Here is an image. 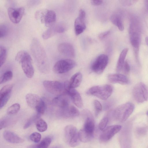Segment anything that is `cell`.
I'll use <instances>...</instances> for the list:
<instances>
[{
  "label": "cell",
  "instance_id": "4",
  "mask_svg": "<svg viewBox=\"0 0 148 148\" xmlns=\"http://www.w3.org/2000/svg\"><path fill=\"white\" fill-rule=\"evenodd\" d=\"M43 85L50 93L57 96L62 94H67V90L69 86V81L64 82L57 81L45 80Z\"/></svg>",
  "mask_w": 148,
  "mask_h": 148
},
{
  "label": "cell",
  "instance_id": "18",
  "mask_svg": "<svg viewBox=\"0 0 148 148\" xmlns=\"http://www.w3.org/2000/svg\"><path fill=\"white\" fill-rule=\"evenodd\" d=\"M86 118L83 129L87 133L94 135L95 123L92 114L88 110L85 111Z\"/></svg>",
  "mask_w": 148,
  "mask_h": 148
},
{
  "label": "cell",
  "instance_id": "11",
  "mask_svg": "<svg viewBox=\"0 0 148 148\" xmlns=\"http://www.w3.org/2000/svg\"><path fill=\"white\" fill-rule=\"evenodd\" d=\"M108 62V56L102 54L98 56L93 62L91 67L92 71L98 74H101L107 66Z\"/></svg>",
  "mask_w": 148,
  "mask_h": 148
},
{
  "label": "cell",
  "instance_id": "15",
  "mask_svg": "<svg viewBox=\"0 0 148 148\" xmlns=\"http://www.w3.org/2000/svg\"><path fill=\"white\" fill-rule=\"evenodd\" d=\"M70 98L67 94L61 95L54 98L52 100V103L62 111L70 105Z\"/></svg>",
  "mask_w": 148,
  "mask_h": 148
},
{
  "label": "cell",
  "instance_id": "46",
  "mask_svg": "<svg viewBox=\"0 0 148 148\" xmlns=\"http://www.w3.org/2000/svg\"><path fill=\"white\" fill-rule=\"evenodd\" d=\"M145 41L146 43L148 46V36L146 37L145 38Z\"/></svg>",
  "mask_w": 148,
  "mask_h": 148
},
{
  "label": "cell",
  "instance_id": "27",
  "mask_svg": "<svg viewBox=\"0 0 148 148\" xmlns=\"http://www.w3.org/2000/svg\"><path fill=\"white\" fill-rule=\"evenodd\" d=\"M112 23L116 26L119 30L121 31L124 29V27L121 17L116 14H112L110 18Z\"/></svg>",
  "mask_w": 148,
  "mask_h": 148
},
{
  "label": "cell",
  "instance_id": "45",
  "mask_svg": "<svg viewBox=\"0 0 148 148\" xmlns=\"http://www.w3.org/2000/svg\"><path fill=\"white\" fill-rule=\"evenodd\" d=\"M50 148H62V147L59 145L55 146Z\"/></svg>",
  "mask_w": 148,
  "mask_h": 148
},
{
  "label": "cell",
  "instance_id": "29",
  "mask_svg": "<svg viewBox=\"0 0 148 148\" xmlns=\"http://www.w3.org/2000/svg\"><path fill=\"white\" fill-rule=\"evenodd\" d=\"M36 127L38 130L40 132L46 131L48 127L46 122L43 119L40 118L36 121Z\"/></svg>",
  "mask_w": 148,
  "mask_h": 148
},
{
  "label": "cell",
  "instance_id": "24",
  "mask_svg": "<svg viewBox=\"0 0 148 148\" xmlns=\"http://www.w3.org/2000/svg\"><path fill=\"white\" fill-rule=\"evenodd\" d=\"M82 78V75L80 72H78L74 74L69 81L70 88H74L79 86L81 83Z\"/></svg>",
  "mask_w": 148,
  "mask_h": 148
},
{
  "label": "cell",
  "instance_id": "40",
  "mask_svg": "<svg viewBox=\"0 0 148 148\" xmlns=\"http://www.w3.org/2000/svg\"><path fill=\"white\" fill-rule=\"evenodd\" d=\"M9 121L6 119H2L0 121V129L7 127L9 125Z\"/></svg>",
  "mask_w": 148,
  "mask_h": 148
},
{
  "label": "cell",
  "instance_id": "6",
  "mask_svg": "<svg viewBox=\"0 0 148 148\" xmlns=\"http://www.w3.org/2000/svg\"><path fill=\"white\" fill-rule=\"evenodd\" d=\"M134 109V105L130 102L124 103L117 107L113 112L116 120L121 121H125L131 114Z\"/></svg>",
  "mask_w": 148,
  "mask_h": 148
},
{
  "label": "cell",
  "instance_id": "43",
  "mask_svg": "<svg viewBox=\"0 0 148 148\" xmlns=\"http://www.w3.org/2000/svg\"><path fill=\"white\" fill-rule=\"evenodd\" d=\"M90 2L92 4L96 6L100 5L103 2L101 0H91Z\"/></svg>",
  "mask_w": 148,
  "mask_h": 148
},
{
  "label": "cell",
  "instance_id": "42",
  "mask_svg": "<svg viewBox=\"0 0 148 148\" xmlns=\"http://www.w3.org/2000/svg\"><path fill=\"white\" fill-rule=\"evenodd\" d=\"M110 31H108L104 32L100 34L98 38L99 39L102 40L106 37L110 33Z\"/></svg>",
  "mask_w": 148,
  "mask_h": 148
},
{
  "label": "cell",
  "instance_id": "34",
  "mask_svg": "<svg viewBox=\"0 0 148 148\" xmlns=\"http://www.w3.org/2000/svg\"><path fill=\"white\" fill-rule=\"evenodd\" d=\"M46 109V105L45 101L42 99L36 108V110L37 114L40 115L43 114L45 112Z\"/></svg>",
  "mask_w": 148,
  "mask_h": 148
},
{
  "label": "cell",
  "instance_id": "33",
  "mask_svg": "<svg viewBox=\"0 0 148 148\" xmlns=\"http://www.w3.org/2000/svg\"><path fill=\"white\" fill-rule=\"evenodd\" d=\"M7 51L5 48L2 45L0 46V65L1 67L4 64L6 59Z\"/></svg>",
  "mask_w": 148,
  "mask_h": 148
},
{
  "label": "cell",
  "instance_id": "2",
  "mask_svg": "<svg viewBox=\"0 0 148 148\" xmlns=\"http://www.w3.org/2000/svg\"><path fill=\"white\" fill-rule=\"evenodd\" d=\"M129 35L131 43L133 47L135 57L138 62V52L141 42V32L140 25L136 18H131L129 27Z\"/></svg>",
  "mask_w": 148,
  "mask_h": 148
},
{
  "label": "cell",
  "instance_id": "36",
  "mask_svg": "<svg viewBox=\"0 0 148 148\" xmlns=\"http://www.w3.org/2000/svg\"><path fill=\"white\" fill-rule=\"evenodd\" d=\"M95 109V114L97 116L102 110V106L100 103L97 100H95L93 102Z\"/></svg>",
  "mask_w": 148,
  "mask_h": 148
},
{
  "label": "cell",
  "instance_id": "35",
  "mask_svg": "<svg viewBox=\"0 0 148 148\" xmlns=\"http://www.w3.org/2000/svg\"><path fill=\"white\" fill-rule=\"evenodd\" d=\"M40 115L37 114L29 118L25 123L23 126L24 129H27L35 121L39 118Z\"/></svg>",
  "mask_w": 148,
  "mask_h": 148
},
{
  "label": "cell",
  "instance_id": "19",
  "mask_svg": "<svg viewBox=\"0 0 148 148\" xmlns=\"http://www.w3.org/2000/svg\"><path fill=\"white\" fill-rule=\"evenodd\" d=\"M73 103L77 107L81 108L83 106V103L81 96L79 93L74 88H69L67 91Z\"/></svg>",
  "mask_w": 148,
  "mask_h": 148
},
{
  "label": "cell",
  "instance_id": "28",
  "mask_svg": "<svg viewBox=\"0 0 148 148\" xmlns=\"http://www.w3.org/2000/svg\"><path fill=\"white\" fill-rule=\"evenodd\" d=\"M78 134L80 141L84 143L90 141L94 135L87 133L83 129L78 132Z\"/></svg>",
  "mask_w": 148,
  "mask_h": 148
},
{
  "label": "cell",
  "instance_id": "26",
  "mask_svg": "<svg viewBox=\"0 0 148 148\" xmlns=\"http://www.w3.org/2000/svg\"><path fill=\"white\" fill-rule=\"evenodd\" d=\"M128 51L127 48L123 49L119 55L116 66V71L120 72L122 70L123 67L125 62V59Z\"/></svg>",
  "mask_w": 148,
  "mask_h": 148
},
{
  "label": "cell",
  "instance_id": "13",
  "mask_svg": "<svg viewBox=\"0 0 148 148\" xmlns=\"http://www.w3.org/2000/svg\"><path fill=\"white\" fill-rule=\"evenodd\" d=\"M23 7L18 8L10 7L8 10V14L10 20L14 23L17 24L21 21L24 13Z\"/></svg>",
  "mask_w": 148,
  "mask_h": 148
},
{
  "label": "cell",
  "instance_id": "25",
  "mask_svg": "<svg viewBox=\"0 0 148 148\" xmlns=\"http://www.w3.org/2000/svg\"><path fill=\"white\" fill-rule=\"evenodd\" d=\"M84 20L79 16L75 19L74 23V29L76 35L82 33L86 29V27Z\"/></svg>",
  "mask_w": 148,
  "mask_h": 148
},
{
  "label": "cell",
  "instance_id": "12",
  "mask_svg": "<svg viewBox=\"0 0 148 148\" xmlns=\"http://www.w3.org/2000/svg\"><path fill=\"white\" fill-rule=\"evenodd\" d=\"M121 128V126L115 125L110 126L106 128L99 136L100 140L102 142H107L111 139Z\"/></svg>",
  "mask_w": 148,
  "mask_h": 148
},
{
  "label": "cell",
  "instance_id": "8",
  "mask_svg": "<svg viewBox=\"0 0 148 148\" xmlns=\"http://www.w3.org/2000/svg\"><path fill=\"white\" fill-rule=\"evenodd\" d=\"M65 138L66 143L71 147L77 146L80 141L77 129L72 125L66 126L64 129Z\"/></svg>",
  "mask_w": 148,
  "mask_h": 148
},
{
  "label": "cell",
  "instance_id": "38",
  "mask_svg": "<svg viewBox=\"0 0 148 148\" xmlns=\"http://www.w3.org/2000/svg\"><path fill=\"white\" fill-rule=\"evenodd\" d=\"M108 120V118L106 117H104L101 120L99 125V128L100 130L103 131L106 128Z\"/></svg>",
  "mask_w": 148,
  "mask_h": 148
},
{
  "label": "cell",
  "instance_id": "32",
  "mask_svg": "<svg viewBox=\"0 0 148 148\" xmlns=\"http://www.w3.org/2000/svg\"><path fill=\"white\" fill-rule=\"evenodd\" d=\"M20 105L18 103H15L10 106L7 110V113L10 115L17 113L20 110Z\"/></svg>",
  "mask_w": 148,
  "mask_h": 148
},
{
  "label": "cell",
  "instance_id": "20",
  "mask_svg": "<svg viewBox=\"0 0 148 148\" xmlns=\"http://www.w3.org/2000/svg\"><path fill=\"white\" fill-rule=\"evenodd\" d=\"M108 81L113 84L118 83L122 85L128 84L129 81L125 75L120 73L110 74L108 75Z\"/></svg>",
  "mask_w": 148,
  "mask_h": 148
},
{
  "label": "cell",
  "instance_id": "21",
  "mask_svg": "<svg viewBox=\"0 0 148 148\" xmlns=\"http://www.w3.org/2000/svg\"><path fill=\"white\" fill-rule=\"evenodd\" d=\"M4 139L7 142L12 143H23L24 140L15 133L10 130L5 131L3 133Z\"/></svg>",
  "mask_w": 148,
  "mask_h": 148
},
{
  "label": "cell",
  "instance_id": "10",
  "mask_svg": "<svg viewBox=\"0 0 148 148\" xmlns=\"http://www.w3.org/2000/svg\"><path fill=\"white\" fill-rule=\"evenodd\" d=\"M76 62L70 59L60 60L54 65L53 70L57 74H62L67 72L74 68L76 65Z\"/></svg>",
  "mask_w": 148,
  "mask_h": 148
},
{
  "label": "cell",
  "instance_id": "23",
  "mask_svg": "<svg viewBox=\"0 0 148 148\" xmlns=\"http://www.w3.org/2000/svg\"><path fill=\"white\" fill-rule=\"evenodd\" d=\"M62 116L65 118L70 119L78 116L80 112L75 107L70 105L67 108L61 112Z\"/></svg>",
  "mask_w": 148,
  "mask_h": 148
},
{
  "label": "cell",
  "instance_id": "30",
  "mask_svg": "<svg viewBox=\"0 0 148 148\" xmlns=\"http://www.w3.org/2000/svg\"><path fill=\"white\" fill-rule=\"evenodd\" d=\"M52 141V138L49 136L45 137L35 146V148H48Z\"/></svg>",
  "mask_w": 148,
  "mask_h": 148
},
{
  "label": "cell",
  "instance_id": "37",
  "mask_svg": "<svg viewBox=\"0 0 148 148\" xmlns=\"http://www.w3.org/2000/svg\"><path fill=\"white\" fill-rule=\"evenodd\" d=\"M41 136L40 134L37 132H34L32 133L29 136V139L32 141L38 143L40 142Z\"/></svg>",
  "mask_w": 148,
  "mask_h": 148
},
{
  "label": "cell",
  "instance_id": "48",
  "mask_svg": "<svg viewBox=\"0 0 148 148\" xmlns=\"http://www.w3.org/2000/svg\"><path fill=\"white\" fill-rule=\"evenodd\" d=\"M146 114L147 116H148V111L147 112Z\"/></svg>",
  "mask_w": 148,
  "mask_h": 148
},
{
  "label": "cell",
  "instance_id": "9",
  "mask_svg": "<svg viewBox=\"0 0 148 148\" xmlns=\"http://www.w3.org/2000/svg\"><path fill=\"white\" fill-rule=\"evenodd\" d=\"M133 97L135 100L139 103H142L148 99V88L142 82L136 84L132 91Z\"/></svg>",
  "mask_w": 148,
  "mask_h": 148
},
{
  "label": "cell",
  "instance_id": "44",
  "mask_svg": "<svg viewBox=\"0 0 148 148\" xmlns=\"http://www.w3.org/2000/svg\"><path fill=\"white\" fill-rule=\"evenodd\" d=\"M86 16V13L85 11L82 10H80L79 12V17L82 19H84Z\"/></svg>",
  "mask_w": 148,
  "mask_h": 148
},
{
  "label": "cell",
  "instance_id": "22",
  "mask_svg": "<svg viewBox=\"0 0 148 148\" xmlns=\"http://www.w3.org/2000/svg\"><path fill=\"white\" fill-rule=\"evenodd\" d=\"M27 103L31 108L36 109L42 99L38 95L33 93L27 94L25 97Z\"/></svg>",
  "mask_w": 148,
  "mask_h": 148
},
{
  "label": "cell",
  "instance_id": "31",
  "mask_svg": "<svg viewBox=\"0 0 148 148\" xmlns=\"http://www.w3.org/2000/svg\"><path fill=\"white\" fill-rule=\"evenodd\" d=\"M13 77V73L11 71H5L1 76L0 84H1L11 80Z\"/></svg>",
  "mask_w": 148,
  "mask_h": 148
},
{
  "label": "cell",
  "instance_id": "47",
  "mask_svg": "<svg viewBox=\"0 0 148 148\" xmlns=\"http://www.w3.org/2000/svg\"><path fill=\"white\" fill-rule=\"evenodd\" d=\"M147 1V9L148 10V0L147 1Z\"/></svg>",
  "mask_w": 148,
  "mask_h": 148
},
{
  "label": "cell",
  "instance_id": "39",
  "mask_svg": "<svg viewBox=\"0 0 148 148\" xmlns=\"http://www.w3.org/2000/svg\"><path fill=\"white\" fill-rule=\"evenodd\" d=\"M8 29L7 27L5 25L2 24L0 26V37L3 38L5 36L8 34Z\"/></svg>",
  "mask_w": 148,
  "mask_h": 148
},
{
  "label": "cell",
  "instance_id": "3",
  "mask_svg": "<svg viewBox=\"0 0 148 148\" xmlns=\"http://www.w3.org/2000/svg\"><path fill=\"white\" fill-rule=\"evenodd\" d=\"M15 60L21 64L22 69L26 76L29 78H32L34 74V69L31 57L28 53L25 51H20L16 54Z\"/></svg>",
  "mask_w": 148,
  "mask_h": 148
},
{
  "label": "cell",
  "instance_id": "17",
  "mask_svg": "<svg viewBox=\"0 0 148 148\" xmlns=\"http://www.w3.org/2000/svg\"><path fill=\"white\" fill-rule=\"evenodd\" d=\"M58 50L62 54L70 58L75 56V51L73 45L68 42H63L58 46Z\"/></svg>",
  "mask_w": 148,
  "mask_h": 148
},
{
  "label": "cell",
  "instance_id": "7",
  "mask_svg": "<svg viewBox=\"0 0 148 148\" xmlns=\"http://www.w3.org/2000/svg\"><path fill=\"white\" fill-rule=\"evenodd\" d=\"M35 16L36 18L40 20L46 26L49 27L54 24L56 19L55 12L50 10L44 9L37 11Z\"/></svg>",
  "mask_w": 148,
  "mask_h": 148
},
{
  "label": "cell",
  "instance_id": "1",
  "mask_svg": "<svg viewBox=\"0 0 148 148\" xmlns=\"http://www.w3.org/2000/svg\"><path fill=\"white\" fill-rule=\"evenodd\" d=\"M30 49L39 70L42 72L47 71L49 67L48 60L44 48L36 38L32 39Z\"/></svg>",
  "mask_w": 148,
  "mask_h": 148
},
{
  "label": "cell",
  "instance_id": "41",
  "mask_svg": "<svg viewBox=\"0 0 148 148\" xmlns=\"http://www.w3.org/2000/svg\"><path fill=\"white\" fill-rule=\"evenodd\" d=\"M122 70L125 74H127L129 73L130 70V65L127 61H125Z\"/></svg>",
  "mask_w": 148,
  "mask_h": 148
},
{
  "label": "cell",
  "instance_id": "16",
  "mask_svg": "<svg viewBox=\"0 0 148 148\" xmlns=\"http://www.w3.org/2000/svg\"><path fill=\"white\" fill-rule=\"evenodd\" d=\"M13 84H8L3 86L0 92V108L1 109L7 103L10 99L13 87Z\"/></svg>",
  "mask_w": 148,
  "mask_h": 148
},
{
  "label": "cell",
  "instance_id": "14",
  "mask_svg": "<svg viewBox=\"0 0 148 148\" xmlns=\"http://www.w3.org/2000/svg\"><path fill=\"white\" fill-rule=\"evenodd\" d=\"M66 29V27L63 24H54L43 32L42 37L44 39H47L57 34L63 33Z\"/></svg>",
  "mask_w": 148,
  "mask_h": 148
},
{
  "label": "cell",
  "instance_id": "5",
  "mask_svg": "<svg viewBox=\"0 0 148 148\" xmlns=\"http://www.w3.org/2000/svg\"><path fill=\"white\" fill-rule=\"evenodd\" d=\"M113 90V86L109 84L95 86L88 89L86 93L102 100H106L111 95Z\"/></svg>",
  "mask_w": 148,
  "mask_h": 148
}]
</instances>
